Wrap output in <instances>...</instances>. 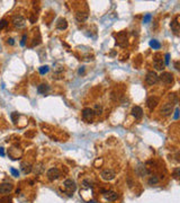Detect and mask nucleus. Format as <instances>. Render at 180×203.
<instances>
[{
    "label": "nucleus",
    "instance_id": "1",
    "mask_svg": "<svg viewBox=\"0 0 180 203\" xmlns=\"http://www.w3.org/2000/svg\"><path fill=\"white\" fill-rule=\"evenodd\" d=\"M62 185H63L64 192L67 193L68 195H72L74 191L77 190V185H75V182H74L73 179H70V178L65 179Z\"/></svg>",
    "mask_w": 180,
    "mask_h": 203
},
{
    "label": "nucleus",
    "instance_id": "2",
    "mask_svg": "<svg viewBox=\"0 0 180 203\" xmlns=\"http://www.w3.org/2000/svg\"><path fill=\"white\" fill-rule=\"evenodd\" d=\"M172 112H173V104H171L170 102L164 103L163 105L161 106V108H160V114H161L163 118H167V116L171 115Z\"/></svg>",
    "mask_w": 180,
    "mask_h": 203
},
{
    "label": "nucleus",
    "instance_id": "3",
    "mask_svg": "<svg viewBox=\"0 0 180 203\" xmlns=\"http://www.w3.org/2000/svg\"><path fill=\"white\" fill-rule=\"evenodd\" d=\"M159 81V76L157 75L154 71H149L145 76V82L149 86H153Z\"/></svg>",
    "mask_w": 180,
    "mask_h": 203
},
{
    "label": "nucleus",
    "instance_id": "4",
    "mask_svg": "<svg viewBox=\"0 0 180 203\" xmlns=\"http://www.w3.org/2000/svg\"><path fill=\"white\" fill-rule=\"evenodd\" d=\"M60 176H61V173H60V171H59L56 167L50 168L48 171V173H46V177H48V181H51V182L56 181Z\"/></svg>",
    "mask_w": 180,
    "mask_h": 203
},
{
    "label": "nucleus",
    "instance_id": "5",
    "mask_svg": "<svg viewBox=\"0 0 180 203\" xmlns=\"http://www.w3.org/2000/svg\"><path fill=\"white\" fill-rule=\"evenodd\" d=\"M12 25L14 27H16V28H23V27H25L26 25V21H25V18L20 15H16V16L12 17Z\"/></svg>",
    "mask_w": 180,
    "mask_h": 203
},
{
    "label": "nucleus",
    "instance_id": "6",
    "mask_svg": "<svg viewBox=\"0 0 180 203\" xmlns=\"http://www.w3.org/2000/svg\"><path fill=\"white\" fill-rule=\"evenodd\" d=\"M115 176H116V173L114 171H111V169H105V171H102L100 173V177L106 182L113 181L115 178Z\"/></svg>",
    "mask_w": 180,
    "mask_h": 203
},
{
    "label": "nucleus",
    "instance_id": "7",
    "mask_svg": "<svg viewBox=\"0 0 180 203\" xmlns=\"http://www.w3.org/2000/svg\"><path fill=\"white\" fill-rule=\"evenodd\" d=\"M94 116H95V112H94V110L92 108H90V107H86L82 110V118L87 121V122H90V121H92L94 120Z\"/></svg>",
    "mask_w": 180,
    "mask_h": 203
},
{
    "label": "nucleus",
    "instance_id": "8",
    "mask_svg": "<svg viewBox=\"0 0 180 203\" xmlns=\"http://www.w3.org/2000/svg\"><path fill=\"white\" fill-rule=\"evenodd\" d=\"M153 64H154V68L157 70H160V71H162L164 69V61H163V58L159 55V54H155L154 55V60H153Z\"/></svg>",
    "mask_w": 180,
    "mask_h": 203
},
{
    "label": "nucleus",
    "instance_id": "9",
    "mask_svg": "<svg viewBox=\"0 0 180 203\" xmlns=\"http://www.w3.org/2000/svg\"><path fill=\"white\" fill-rule=\"evenodd\" d=\"M159 104V98L157 96H151L148 98V101H146V106L150 111H153L155 106Z\"/></svg>",
    "mask_w": 180,
    "mask_h": 203
},
{
    "label": "nucleus",
    "instance_id": "10",
    "mask_svg": "<svg viewBox=\"0 0 180 203\" xmlns=\"http://www.w3.org/2000/svg\"><path fill=\"white\" fill-rule=\"evenodd\" d=\"M12 188H14V185L9 182L0 184V193L1 194H8V193H10L12 191Z\"/></svg>",
    "mask_w": 180,
    "mask_h": 203
},
{
    "label": "nucleus",
    "instance_id": "11",
    "mask_svg": "<svg viewBox=\"0 0 180 203\" xmlns=\"http://www.w3.org/2000/svg\"><path fill=\"white\" fill-rule=\"evenodd\" d=\"M159 78L161 79L162 82L167 84V85H169V84H171L173 81V76H172V74H170V72H162Z\"/></svg>",
    "mask_w": 180,
    "mask_h": 203
},
{
    "label": "nucleus",
    "instance_id": "12",
    "mask_svg": "<svg viewBox=\"0 0 180 203\" xmlns=\"http://www.w3.org/2000/svg\"><path fill=\"white\" fill-rule=\"evenodd\" d=\"M88 13L87 11H82V10H79L75 13V19L79 21V23H83L88 19Z\"/></svg>",
    "mask_w": 180,
    "mask_h": 203
},
{
    "label": "nucleus",
    "instance_id": "13",
    "mask_svg": "<svg viewBox=\"0 0 180 203\" xmlns=\"http://www.w3.org/2000/svg\"><path fill=\"white\" fill-rule=\"evenodd\" d=\"M104 196H105L107 201L113 202V201H116L118 199V194L116 192H114V191H107V192H104Z\"/></svg>",
    "mask_w": 180,
    "mask_h": 203
},
{
    "label": "nucleus",
    "instance_id": "14",
    "mask_svg": "<svg viewBox=\"0 0 180 203\" xmlns=\"http://www.w3.org/2000/svg\"><path fill=\"white\" fill-rule=\"evenodd\" d=\"M132 115L136 118V120L142 118V116H143V110H142V107H140V106L133 107L132 108Z\"/></svg>",
    "mask_w": 180,
    "mask_h": 203
},
{
    "label": "nucleus",
    "instance_id": "15",
    "mask_svg": "<svg viewBox=\"0 0 180 203\" xmlns=\"http://www.w3.org/2000/svg\"><path fill=\"white\" fill-rule=\"evenodd\" d=\"M170 27H171V29H172V32L175 33V34H179V23H178V17H176L173 21H171V24H170Z\"/></svg>",
    "mask_w": 180,
    "mask_h": 203
},
{
    "label": "nucleus",
    "instance_id": "16",
    "mask_svg": "<svg viewBox=\"0 0 180 203\" xmlns=\"http://www.w3.org/2000/svg\"><path fill=\"white\" fill-rule=\"evenodd\" d=\"M67 27H68V23H67V21H65L64 18H60L58 21V23H56V28L60 29V31H63V29H65Z\"/></svg>",
    "mask_w": 180,
    "mask_h": 203
},
{
    "label": "nucleus",
    "instance_id": "17",
    "mask_svg": "<svg viewBox=\"0 0 180 203\" xmlns=\"http://www.w3.org/2000/svg\"><path fill=\"white\" fill-rule=\"evenodd\" d=\"M20 167H21V171H23L24 174H29L33 169L32 165H31L29 163H21Z\"/></svg>",
    "mask_w": 180,
    "mask_h": 203
},
{
    "label": "nucleus",
    "instance_id": "18",
    "mask_svg": "<svg viewBox=\"0 0 180 203\" xmlns=\"http://www.w3.org/2000/svg\"><path fill=\"white\" fill-rule=\"evenodd\" d=\"M48 90H50V87L46 84H42V85H40L37 87V93L38 94H42V95H45Z\"/></svg>",
    "mask_w": 180,
    "mask_h": 203
},
{
    "label": "nucleus",
    "instance_id": "19",
    "mask_svg": "<svg viewBox=\"0 0 180 203\" xmlns=\"http://www.w3.org/2000/svg\"><path fill=\"white\" fill-rule=\"evenodd\" d=\"M116 38H117V43H118V45H122V42H125V41H126V33L125 32L118 33Z\"/></svg>",
    "mask_w": 180,
    "mask_h": 203
},
{
    "label": "nucleus",
    "instance_id": "20",
    "mask_svg": "<svg viewBox=\"0 0 180 203\" xmlns=\"http://www.w3.org/2000/svg\"><path fill=\"white\" fill-rule=\"evenodd\" d=\"M150 46L153 49V50H159L161 48V43L159 41H157V40H151L150 41Z\"/></svg>",
    "mask_w": 180,
    "mask_h": 203
},
{
    "label": "nucleus",
    "instance_id": "21",
    "mask_svg": "<svg viewBox=\"0 0 180 203\" xmlns=\"http://www.w3.org/2000/svg\"><path fill=\"white\" fill-rule=\"evenodd\" d=\"M81 184H82V187H83V188H87V190H90V188L92 187V181H90L88 178L83 179Z\"/></svg>",
    "mask_w": 180,
    "mask_h": 203
},
{
    "label": "nucleus",
    "instance_id": "22",
    "mask_svg": "<svg viewBox=\"0 0 180 203\" xmlns=\"http://www.w3.org/2000/svg\"><path fill=\"white\" fill-rule=\"evenodd\" d=\"M92 110H94L95 114H97V115H101V113H102V107H101V105H98V104H96Z\"/></svg>",
    "mask_w": 180,
    "mask_h": 203
},
{
    "label": "nucleus",
    "instance_id": "23",
    "mask_svg": "<svg viewBox=\"0 0 180 203\" xmlns=\"http://www.w3.org/2000/svg\"><path fill=\"white\" fill-rule=\"evenodd\" d=\"M159 183V178L157 176H151L149 178V184L150 185H155V184H158Z\"/></svg>",
    "mask_w": 180,
    "mask_h": 203
},
{
    "label": "nucleus",
    "instance_id": "24",
    "mask_svg": "<svg viewBox=\"0 0 180 203\" xmlns=\"http://www.w3.org/2000/svg\"><path fill=\"white\" fill-rule=\"evenodd\" d=\"M48 70H50L48 65H42V67H40L38 71H40V74H41V75H45V74H48Z\"/></svg>",
    "mask_w": 180,
    "mask_h": 203
},
{
    "label": "nucleus",
    "instance_id": "25",
    "mask_svg": "<svg viewBox=\"0 0 180 203\" xmlns=\"http://www.w3.org/2000/svg\"><path fill=\"white\" fill-rule=\"evenodd\" d=\"M170 101H171V104H173V103H177L178 102V97H177V94H170Z\"/></svg>",
    "mask_w": 180,
    "mask_h": 203
},
{
    "label": "nucleus",
    "instance_id": "26",
    "mask_svg": "<svg viewBox=\"0 0 180 203\" xmlns=\"http://www.w3.org/2000/svg\"><path fill=\"white\" fill-rule=\"evenodd\" d=\"M151 19H152V15H151V14H146L143 18V23L144 24H148V23H150Z\"/></svg>",
    "mask_w": 180,
    "mask_h": 203
},
{
    "label": "nucleus",
    "instance_id": "27",
    "mask_svg": "<svg viewBox=\"0 0 180 203\" xmlns=\"http://www.w3.org/2000/svg\"><path fill=\"white\" fill-rule=\"evenodd\" d=\"M10 118H11V120H12V122L16 123V122H17V118H19V115H18V113L14 112V113H11Z\"/></svg>",
    "mask_w": 180,
    "mask_h": 203
},
{
    "label": "nucleus",
    "instance_id": "28",
    "mask_svg": "<svg viewBox=\"0 0 180 203\" xmlns=\"http://www.w3.org/2000/svg\"><path fill=\"white\" fill-rule=\"evenodd\" d=\"M10 173L12 174V176H15V177L19 176V171H17V169H15V168H12V167L10 168Z\"/></svg>",
    "mask_w": 180,
    "mask_h": 203
},
{
    "label": "nucleus",
    "instance_id": "29",
    "mask_svg": "<svg viewBox=\"0 0 180 203\" xmlns=\"http://www.w3.org/2000/svg\"><path fill=\"white\" fill-rule=\"evenodd\" d=\"M8 25V23H7V21L6 19H2V21H0V31L2 29V28H5L6 26Z\"/></svg>",
    "mask_w": 180,
    "mask_h": 203
},
{
    "label": "nucleus",
    "instance_id": "30",
    "mask_svg": "<svg viewBox=\"0 0 180 203\" xmlns=\"http://www.w3.org/2000/svg\"><path fill=\"white\" fill-rule=\"evenodd\" d=\"M169 60H170V54L169 53H167L165 55H164V65H168L169 64Z\"/></svg>",
    "mask_w": 180,
    "mask_h": 203
},
{
    "label": "nucleus",
    "instance_id": "31",
    "mask_svg": "<svg viewBox=\"0 0 180 203\" xmlns=\"http://www.w3.org/2000/svg\"><path fill=\"white\" fill-rule=\"evenodd\" d=\"M179 171H180L179 168H176L175 171H173V177H175L176 179L179 177Z\"/></svg>",
    "mask_w": 180,
    "mask_h": 203
},
{
    "label": "nucleus",
    "instance_id": "32",
    "mask_svg": "<svg viewBox=\"0 0 180 203\" xmlns=\"http://www.w3.org/2000/svg\"><path fill=\"white\" fill-rule=\"evenodd\" d=\"M178 118H179V108L177 107V108H176V111H175V118L177 120Z\"/></svg>",
    "mask_w": 180,
    "mask_h": 203
},
{
    "label": "nucleus",
    "instance_id": "33",
    "mask_svg": "<svg viewBox=\"0 0 180 203\" xmlns=\"http://www.w3.org/2000/svg\"><path fill=\"white\" fill-rule=\"evenodd\" d=\"M25 41H26V35H24V36H23V38H21V42H20L21 46H24V45H25Z\"/></svg>",
    "mask_w": 180,
    "mask_h": 203
},
{
    "label": "nucleus",
    "instance_id": "34",
    "mask_svg": "<svg viewBox=\"0 0 180 203\" xmlns=\"http://www.w3.org/2000/svg\"><path fill=\"white\" fill-rule=\"evenodd\" d=\"M4 156H5V149L0 147V157H4Z\"/></svg>",
    "mask_w": 180,
    "mask_h": 203
},
{
    "label": "nucleus",
    "instance_id": "35",
    "mask_svg": "<svg viewBox=\"0 0 180 203\" xmlns=\"http://www.w3.org/2000/svg\"><path fill=\"white\" fill-rule=\"evenodd\" d=\"M8 44L14 45V44H15V40H14V38H8Z\"/></svg>",
    "mask_w": 180,
    "mask_h": 203
},
{
    "label": "nucleus",
    "instance_id": "36",
    "mask_svg": "<svg viewBox=\"0 0 180 203\" xmlns=\"http://www.w3.org/2000/svg\"><path fill=\"white\" fill-rule=\"evenodd\" d=\"M85 72V67H81L79 69V75H81V74H83Z\"/></svg>",
    "mask_w": 180,
    "mask_h": 203
},
{
    "label": "nucleus",
    "instance_id": "37",
    "mask_svg": "<svg viewBox=\"0 0 180 203\" xmlns=\"http://www.w3.org/2000/svg\"><path fill=\"white\" fill-rule=\"evenodd\" d=\"M88 203H96V202H95V201H89Z\"/></svg>",
    "mask_w": 180,
    "mask_h": 203
}]
</instances>
